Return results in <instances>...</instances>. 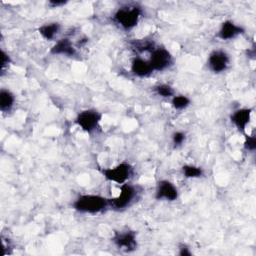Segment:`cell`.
I'll return each instance as SVG.
<instances>
[{
	"label": "cell",
	"mask_w": 256,
	"mask_h": 256,
	"mask_svg": "<svg viewBox=\"0 0 256 256\" xmlns=\"http://www.w3.org/2000/svg\"><path fill=\"white\" fill-rule=\"evenodd\" d=\"M244 33V28L235 24L231 20L224 21L217 33V37L221 40H231Z\"/></svg>",
	"instance_id": "10"
},
{
	"label": "cell",
	"mask_w": 256,
	"mask_h": 256,
	"mask_svg": "<svg viewBox=\"0 0 256 256\" xmlns=\"http://www.w3.org/2000/svg\"><path fill=\"white\" fill-rule=\"evenodd\" d=\"M15 102L14 95L7 89H1L0 91V110L2 112H8L13 107Z\"/></svg>",
	"instance_id": "15"
},
{
	"label": "cell",
	"mask_w": 256,
	"mask_h": 256,
	"mask_svg": "<svg viewBox=\"0 0 256 256\" xmlns=\"http://www.w3.org/2000/svg\"><path fill=\"white\" fill-rule=\"evenodd\" d=\"M179 255L180 256H191L192 253L186 245H181L179 248Z\"/></svg>",
	"instance_id": "22"
},
{
	"label": "cell",
	"mask_w": 256,
	"mask_h": 256,
	"mask_svg": "<svg viewBox=\"0 0 256 256\" xmlns=\"http://www.w3.org/2000/svg\"><path fill=\"white\" fill-rule=\"evenodd\" d=\"M60 30V24L56 22L46 23L39 27V34L46 40H52Z\"/></svg>",
	"instance_id": "14"
},
{
	"label": "cell",
	"mask_w": 256,
	"mask_h": 256,
	"mask_svg": "<svg viewBox=\"0 0 256 256\" xmlns=\"http://www.w3.org/2000/svg\"><path fill=\"white\" fill-rule=\"evenodd\" d=\"M244 148L248 151H254L256 148V137L254 135L246 136L244 142Z\"/></svg>",
	"instance_id": "21"
},
{
	"label": "cell",
	"mask_w": 256,
	"mask_h": 256,
	"mask_svg": "<svg viewBox=\"0 0 256 256\" xmlns=\"http://www.w3.org/2000/svg\"><path fill=\"white\" fill-rule=\"evenodd\" d=\"M182 172L185 178H199L203 175V170L201 167L189 164L182 167Z\"/></svg>",
	"instance_id": "16"
},
{
	"label": "cell",
	"mask_w": 256,
	"mask_h": 256,
	"mask_svg": "<svg viewBox=\"0 0 256 256\" xmlns=\"http://www.w3.org/2000/svg\"><path fill=\"white\" fill-rule=\"evenodd\" d=\"M251 114H252L251 108H240L235 110L231 114L230 120L235 125V127L238 129L239 132L245 133L246 127L249 124L251 119Z\"/></svg>",
	"instance_id": "11"
},
{
	"label": "cell",
	"mask_w": 256,
	"mask_h": 256,
	"mask_svg": "<svg viewBox=\"0 0 256 256\" xmlns=\"http://www.w3.org/2000/svg\"><path fill=\"white\" fill-rule=\"evenodd\" d=\"M133 173L132 166L127 162H122L114 167L106 168L102 170L104 178L108 181L115 182L117 184H124L131 177Z\"/></svg>",
	"instance_id": "3"
},
{
	"label": "cell",
	"mask_w": 256,
	"mask_h": 256,
	"mask_svg": "<svg viewBox=\"0 0 256 256\" xmlns=\"http://www.w3.org/2000/svg\"><path fill=\"white\" fill-rule=\"evenodd\" d=\"M102 119V114L96 109H86L78 113L75 122L84 131L91 133L94 131Z\"/></svg>",
	"instance_id": "5"
},
{
	"label": "cell",
	"mask_w": 256,
	"mask_h": 256,
	"mask_svg": "<svg viewBox=\"0 0 256 256\" xmlns=\"http://www.w3.org/2000/svg\"><path fill=\"white\" fill-rule=\"evenodd\" d=\"M50 53L53 55L74 56L76 54V50L68 38H62L52 46Z\"/></svg>",
	"instance_id": "12"
},
{
	"label": "cell",
	"mask_w": 256,
	"mask_h": 256,
	"mask_svg": "<svg viewBox=\"0 0 256 256\" xmlns=\"http://www.w3.org/2000/svg\"><path fill=\"white\" fill-rule=\"evenodd\" d=\"M148 61L153 71H163L171 65L172 55L167 49L158 47L152 50L150 59Z\"/></svg>",
	"instance_id": "6"
},
{
	"label": "cell",
	"mask_w": 256,
	"mask_h": 256,
	"mask_svg": "<svg viewBox=\"0 0 256 256\" xmlns=\"http://www.w3.org/2000/svg\"><path fill=\"white\" fill-rule=\"evenodd\" d=\"M66 3L67 2L63 1V0H52V1H49V5L52 6V7H60V6L65 5Z\"/></svg>",
	"instance_id": "23"
},
{
	"label": "cell",
	"mask_w": 256,
	"mask_h": 256,
	"mask_svg": "<svg viewBox=\"0 0 256 256\" xmlns=\"http://www.w3.org/2000/svg\"><path fill=\"white\" fill-rule=\"evenodd\" d=\"M113 242L118 248L126 251H132L137 246L136 234L134 231H122L115 232L113 236Z\"/></svg>",
	"instance_id": "9"
},
{
	"label": "cell",
	"mask_w": 256,
	"mask_h": 256,
	"mask_svg": "<svg viewBox=\"0 0 256 256\" xmlns=\"http://www.w3.org/2000/svg\"><path fill=\"white\" fill-rule=\"evenodd\" d=\"M137 195L136 188L128 184L127 182L121 184L120 186V193L115 198L109 199V206H111L115 210H122L128 207L134 200Z\"/></svg>",
	"instance_id": "4"
},
{
	"label": "cell",
	"mask_w": 256,
	"mask_h": 256,
	"mask_svg": "<svg viewBox=\"0 0 256 256\" xmlns=\"http://www.w3.org/2000/svg\"><path fill=\"white\" fill-rule=\"evenodd\" d=\"M131 71L134 75H136L138 77H146V76H149L153 72L149 61L144 60L140 57H136L132 61Z\"/></svg>",
	"instance_id": "13"
},
{
	"label": "cell",
	"mask_w": 256,
	"mask_h": 256,
	"mask_svg": "<svg viewBox=\"0 0 256 256\" xmlns=\"http://www.w3.org/2000/svg\"><path fill=\"white\" fill-rule=\"evenodd\" d=\"M185 138H186L185 133H183L181 131H176L172 134V142L175 147L182 145L183 142L185 141Z\"/></svg>",
	"instance_id": "20"
},
{
	"label": "cell",
	"mask_w": 256,
	"mask_h": 256,
	"mask_svg": "<svg viewBox=\"0 0 256 256\" xmlns=\"http://www.w3.org/2000/svg\"><path fill=\"white\" fill-rule=\"evenodd\" d=\"M172 107L176 110H183L190 105V99L185 95H174L171 100Z\"/></svg>",
	"instance_id": "17"
},
{
	"label": "cell",
	"mask_w": 256,
	"mask_h": 256,
	"mask_svg": "<svg viewBox=\"0 0 256 256\" xmlns=\"http://www.w3.org/2000/svg\"><path fill=\"white\" fill-rule=\"evenodd\" d=\"M155 198L157 200L164 199L166 201H174L178 198V190L169 180H161L157 184Z\"/></svg>",
	"instance_id": "8"
},
{
	"label": "cell",
	"mask_w": 256,
	"mask_h": 256,
	"mask_svg": "<svg viewBox=\"0 0 256 256\" xmlns=\"http://www.w3.org/2000/svg\"><path fill=\"white\" fill-rule=\"evenodd\" d=\"M230 62L229 55L223 50H214L212 51L207 60V65L209 69L214 73H222L224 72Z\"/></svg>",
	"instance_id": "7"
},
{
	"label": "cell",
	"mask_w": 256,
	"mask_h": 256,
	"mask_svg": "<svg viewBox=\"0 0 256 256\" xmlns=\"http://www.w3.org/2000/svg\"><path fill=\"white\" fill-rule=\"evenodd\" d=\"M154 90L157 95L164 97V98H169V97L174 96V90L168 84H159L154 87Z\"/></svg>",
	"instance_id": "18"
},
{
	"label": "cell",
	"mask_w": 256,
	"mask_h": 256,
	"mask_svg": "<svg viewBox=\"0 0 256 256\" xmlns=\"http://www.w3.org/2000/svg\"><path fill=\"white\" fill-rule=\"evenodd\" d=\"M108 206L109 199L95 194L80 195L73 203V208L76 211L88 214L100 213L103 210H105Z\"/></svg>",
	"instance_id": "1"
},
{
	"label": "cell",
	"mask_w": 256,
	"mask_h": 256,
	"mask_svg": "<svg viewBox=\"0 0 256 256\" xmlns=\"http://www.w3.org/2000/svg\"><path fill=\"white\" fill-rule=\"evenodd\" d=\"M1 56H0V58H1V60H0V70H1V73L3 74L4 73V71L8 68V66L10 65V63H11V58H10V56L2 49L1 50V54H0Z\"/></svg>",
	"instance_id": "19"
},
{
	"label": "cell",
	"mask_w": 256,
	"mask_h": 256,
	"mask_svg": "<svg viewBox=\"0 0 256 256\" xmlns=\"http://www.w3.org/2000/svg\"><path fill=\"white\" fill-rule=\"evenodd\" d=\"M141 13V9L137 6L121 7L115 12L113 20L123 29L130 30L134 28L139 22Z\"/></svg>",
	"instance_id": "2"
}]
</instances>
